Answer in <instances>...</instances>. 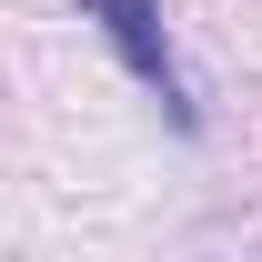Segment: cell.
Listing matches in <instances>:
<instances>
[{"instance_id":"cell-1","label":"cell","mask_w":262,"mask_h":262,"mask_svg":"<svg viewBox=\"0 0 262 262\" xmlns=\"http://www.w3.org/2000/svg\"><path fill=\"white\" fill-rule=\"evenodd\" d=\"M81 20H91V31L121 51V71L171 111V131H202V101L182 91V61H171V31H162V0H81Z\"/></svg>"}]
</instances>
